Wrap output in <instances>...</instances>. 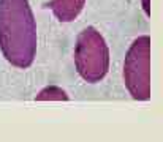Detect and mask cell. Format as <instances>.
<instances>
[{
  "mask_svg": "<svg viewBox=\"0 0 163 142\" xmlns=\"http://www.w3.org/2000/svg\"><path fill=\"white\" fill-rule=\"evenodd\" d=\"M124 81L131 98L147 101L151 98V38H136L124 62Z\"/></svg>",
  "mask_w": 163,
  "mask_h": 142,
  "instance_id": "3",
  "label": "cell"
},
{
  "mask_svg": "<svg viewBox=\"0 0 163 142\" xmlns=\"http://www.w3.org/2000/svg\"><path fill=\"white\" fill-rule=\"evenodd\" d=\"M143 8H144V13L147 16H151V7H149V0H143Z\"/></svg>",
  "mask_w": 163,
  "mask_h": 142,
  "instance_id": "6",
  "label": "cell"
},
{
  "mask_svg": "<svg viewBox=\"0 0 163 142\" xmlns=\"http://www.w3.org/2000/svg\"><path fill=\"white\" fill-rule=\"evenodd\" d=\"M0 49L17 68H29L37 54V24L29 0H0Z\"/></svg>",
  "mask_w": 163,
  "mask_h": 142,
  "instance_id": "1",
  "label": "cell"
},
{
  "mask_svg": "<svg viewBox=\"0 0 163 142\" xmlns=\"http://www.w3.org/2000/svg\"><path fill=\"white\" fill-rule=\"evenodd\" d=\"M35 100H38V101H46V100H57V101H67L68 100V95L62 90V88H59V87H46V88H43L38 95H37V98Z\"/></svg>",
  "mask_w": 163,
  "mask_h": 142,
  "instance_id": "5",
  "label": "cell"
},
{
  "mask_svg": "<svg viewBox=\"0 0 163 142\" xmlns=\"http://www.w3.org/2000/svg\"><path fill=\"white\" fill-rule=\"evenodd\" d=\"M75 65L79 76L89 82H100L109 69V49L105 38L94 27H86L76 40Z\"/></svg>",
  "mask_w": 163,
  "mask_h": 142,
  "instance_id": "2",
  "label": "cell"
},
{
  "mask_svg": "<svg viewBox=\"0 0 163 142\" xmlns=\"http://www.w3.org/2000/svg\"><path fill=\"white\" fill-rule=\"evenodd\" d=\"M86 0H51L44 7L52 10L56 17L60 22H72L75 21L84 8Z\"/></svg>",
  "mask_w": 163,
  "mask_h": 142,
  "instance_id": "4",
  "label": "cell"
}]
</instances>
